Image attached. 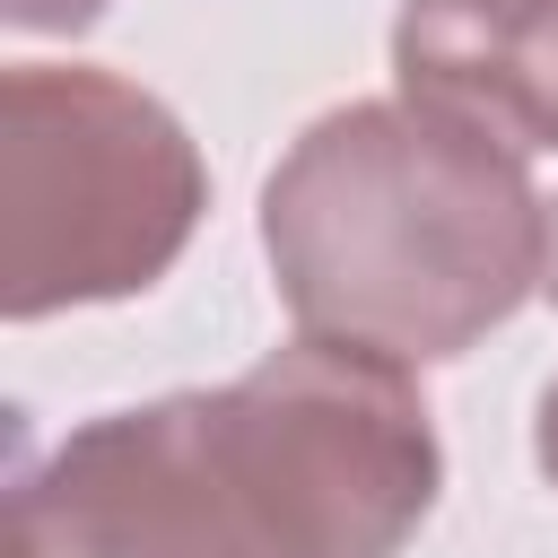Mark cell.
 Segmentation results:
<instances>
[{
	"instance_id": "6da1fadb",
	"label": "cell",
	"mask_w": 558,
	"mask_h": 558,
	"mask_svg": "<svg viewBox=\"0 0 558 558\" xmlns=\"http://www.w3.org/2000/svg\"><path fill=\"white\" fill-rule=\"evenodd\" d=\"M445 480L418 384L349 340H288L218 392L105 410L17 488L44 558H401Z\"/></svg>"
},
{
	"instance_id": "7a4b0ae2",
	"label": "cell",
	"mask_w": 558,
	"mask_h": 558,
	"mask_svg": "<svg viewBox=\"0 0 558 558\" xmlns=\"http://www.w3.org/2000/svg\"><path fill=\"white\" fill-rule=\"evenodd\" d=\"M262 253L305 340L427 366L541 288V201L523 157L418 105H340L270 166Z\"/></svg>"
},
{
	"instance_id": "3957f363",
	"label": "cell",
	"mask_w": 558,
	"mask_h": 558,
	"mask_svg": "<svg viewBox=\"0 0 558 558\" xmlns=\"http://www.w3.org/2000/svg\"><path fill=\"white\" fill-rule=\"evenodd\" d=\"M209 174L183 122L113 70H9L0 87V305L140 296L201 227Z\"/></svg>"
},
{
	"instance_id": "277c9868",
	"label": "cell",
	"mask_w": 558,
	"mask_h": 558,
	"mask_svg": "<svg viewBox=\"0 0 558 558\" xmlns=\"http://www.w3.org/2000/svg\"><path fill=\"white\" fill-rule=\"evenodd\" d=\"M401 105L506 148H558V0H401L392 17Z\"/></svg>"
},
{
	"instance_id": "5b68a950",
	"label": "cell",
	"mask_w": 558,
	"mask_h": 558,
	"mask_svg": "<svg viewBox=\"0 0 558 558\" xmlns=\"http://www.w3.org/2000/svg\"><path fill=\"white\" fill-rule=\"evenodd\" d=\"M105 0H9V26H35V35H61V26H87Z\"/></svg>"
},
{
	"instance_id": "8992f818",
	"label": "cell",
	"mask_w": 558,
	"mask_h": 558,
	"mask_svg": "<svg viewBox=\"0 0 558 558\" xmlns=\"http://www.w3.org/2000/svg\"><path fill=\"white\" fill-rule=\"evenodd\" d=\"M532 453H541V480L558 488V384L541 392V418H532Z\"/></svg>"
},
{
	"instance_id": "52a82bcc",
	"label": "cell",
	"mask_w": 558,
	"mask_h": 558,
	"mask_svg": "<svg viewBox=\"0 0 558 558\" xmlns=\"http://www.w3.org/2000/svg\"><path fill=\"white\" fill-rule=\"evenodd\" d=\"M541 288H549V305H558V201L541 209Z\"/></svg>"
},
{
	"instance_id": "ba28073f",
	"label": "cell",
	"mask_w": 558,
	"mask_h": 558,
	"mask_svg": "<svg viewBox=\"0 0 558 558\" xmlns=\"http://www.w3.org/2000/svg\"><path fill=\"white\" fill-rule=\"evenodd\" d=\"M9 558H44V549H35V541H26V532H9Z\"/></svg>"
}]
</instances>
